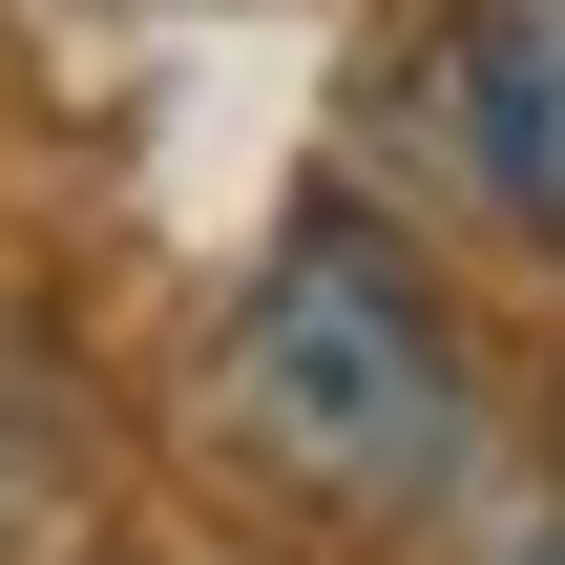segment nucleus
<instances>
[{
	"mask_svg": "<svg viewBox=\"0 0 565 565\" xmlns=\"http://www.w3.org/2000/svg\"><path fill=\"white\" fill-rule=\"evenodd\" d=\"M231 440H252L273 482H315V503H356V524L461 503V461H482V377H461L440 294L398 273V231L315 210V231L252 273V315H231Z\"/></svg>",
	"mask_w": 565,
	"mask_h": 565,
	"instance_id": "1",
	"label": "nucleus"
},
{
	"mask_svg": "<svg viewBox=\"0 0 565 565\" xmlns=\"http://www.w3.org/2000/svg\"><path fill=\"white\" fill-rule=\"evenodd\" d=\"M440 105H461V168L503 189V231L565 252V0H461Z\"/></svg>",
	"mask_w": 565,
	"mask_h": 565,
	"instance_id": "2",
	"label": "nucleus"
},
{
	"mask_svg": "<svg viewBox=\"0 0 565 565\" xmlns=\"http://www.w3.org/2000/svg\"><path fill=\"white\" fill-rule=\"evenodd\" d=\"M84 545H105L84 440H63V419H0V565H84Z\"/></svg>",
	"mask_w": 565,
	"mask_h": 565,
	"instance_id": "3",
	"label": "nucleus"
},
{
	"mask_svg": "<svg viewBox=\"0 0 565 565\" xmlns=\"http://www.w3.org/2000/svg\"><path fill=\"white\" fill-rule=\"evenodd\" d=\"M503 565H565V503H524V524H503Z\"/></svg>",
	"mask_w": 565,
	"mask_h": 565,
	"instance_id": "4",
	"label": "nucleus"
}]
</instances>
